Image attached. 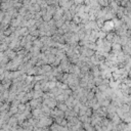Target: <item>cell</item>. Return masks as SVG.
<instances>
[{
  "instance_id": "cell-1",
  "label": "cell",
  "mask_w": 131,
  "mask_h": 131,
  "mask_svg": "<svg viewBox=\"0 0 131 131\" xmlns=\"http://www.w3.org/2000/svg\"><path fill=\"white\" fill-rule=\"evenodd\" d=\"M7 124H8L11 128H12V127H18V120H17V118H14L13 116H11L9 118V120L7 121Z\"/></svg>"
},
{
  "instance_id": "cell-2",
  "label": "cell",
  "mask_w": 131,
  "mask_h": 131,
  "mask_svg": "<svg viewBox=\"0 0 131 131\" xmlns=\"http://www.w3.org/2000/svg\"><path fill=\"white\" fill-rule=\"evenodd\" d=\"M9 107H10L9 103L4 102L1 107H0V113H3V112H8L9 111Z\"/></svg>"
},
{
  "instance_id": "cell-3",
  "label": "cell",
  "mask_w": 131,
  "mask_h": 131,
  "mask_svg": "<svg viewBox=\"0 0 131 131\" xmlns=\"http://www.w3.org/2000/svg\"><path fill=\"white\" fill-rule=\"evenodd\" d=\"M7 49H8V45L5 42H1L0 43V52H5Z\"/></svg>"
},
{
  "instance_id": "cell-4",
  "label": "cell",
  "mask_w": 131,
  "mask_h": 131,
  "mask_svg": "<svg viewBox=\"0 0 131 131\" xmlns=\"http://www.w3.org/2000/svg\"><path fill=\"white\" fill-rule=\"evenodd\" d=\"M2 96H3V99H4V102L7 101V98H8L9 96V90H4L2 92Z\"/></svg>"
},
{
  "instance_id": "cell-5",
  "label": "cell",
  "mask_w": 131,
  "mask_h": 131,
  "mask_svg": "<svg viewBox=\"0 0 131 131\" xmlns=\"http://www.w3.org/2000/svg\"><path fill=\"white\" fill-rule=\"evenodd\" d=\"M60 109L63 110V111H65V110H67V107H66L65 105H60Z\"/></svg>"
},
{
  "instance_id": "cell-6",
  "label": "cell",
  "mask_w": 131,
  "mask_h": 131,
  "mask_svg": "<svg viewBox=\"0 0 131 131\" xmlns=\"http://www.w3.org/2000/svg\"><path fill=\"white\" fill-rule=\"evenodd\" d=\"M40 87H41V86L39 85V84H37V85L35 86V90H37V91H38V90H39V89H40Z\"/></svg>"
},
{
  "instance_id": "cell-7",
  "label": "cell",
  "mask_w": 131,
  "mask_h": 131,
  "mask_svg": "<svg viewBox=\"0 0 131 131\" xmlns=\"http://www.w3.org/2000/svg\"><path fill=\"white\" fill-rule=\"evenodd\" d=\"M0 131H4V130H3V129H1V130H0Z\"/></svg>"
},
{
  "instance_id": "cell-8",
  "label": "cell",
  "mask_w": 131,
  "mask_h": 131,
  "mask_svg": "<svg viewBox=\"0 0 131 131\" xmlns=\"http://www.w3.org/2000/svg\"><path fill=\"white\" fill-rule=\"evenodd\" d=\"M0 12H1V9H0Z\"/></svg>"
},
{
  "instance_id": "cell-9",
  "label": "cell",
  "mask_w": 131,
  "mask_h": 131,
  "mask_svg": "<svg viewBox=\"0 0 131 131\" xmlns=\"http://www.w3.org/2000/svg\"><path fill=\"white\" fill-rule=\"evenodd\" d=\"M0 130H1V128H0Z\"/></svg>"
}]
</instances>
